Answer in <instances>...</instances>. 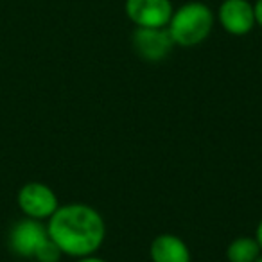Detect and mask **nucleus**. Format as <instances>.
<instances>
[{"label":"nucleus","mask_w":262,"mask_h":262,"mask_svg":"<svg viewBox=\"0 0 262 262\" xmlns=\"http://www.w3.org/2000/svg\"><path fill=\"white\" fill-rule=\"evenodd\" d=\"M49 239L47 225L38 219L24 217L11 226L8 235V246L15 255L24 258H34L40 246Z\"/></svg>","instance_id":"obj_4"},{"label":"nucleus","mask_w":262,"mask_h":262,"mask_svg":"<svg viewBox=\"0 0 262 262\" xmlns=\"http://www.w3.org/2000/svg\"><path fill=\"white\" fill-rule=\"evenodd\" d=\"M253 11H255V22H257L258 27H262V0H255Z\"/></svg>","instance_id":"obj_11"},{"label":"nucleus","mask_w":262,"mask_h":262,"mask_svg":"<svg viewBox=\"0 0 262 262\" xmlns=\"http://www.w3.org/2000/svg\"><path fill=\"white\" fill-rule=\"evenodd\" d=\"M131 45L144 61L158 63L171 54L174 41L167 27H135L131 34Z\"/></svg>","instance_id":"obj_5"},{"label":"nucleus","mask_w":262,"mask_h":262,"mask_svg":"<svg viewBox=\"0 0 262 262\" xmlns=\"http://www.w3.org/2000/svg\"><path fill=\"white\" fill-rule=\"evenodd\" d=\"M49 237L69 257H88L102 246L106 223L94 207L84 203L59 205L49 217Z\"/></svg>","instance_id":"obj_1"},{"label":"nucleus","mask_w":262,"mask_h":262,"mask_svg":"<svg viewBox=\"0 0 262 262\" xmlns=\"http://www.w3.org/2000/svg\"><path fill=\"white\" fill-rule=\"evenodd\" d=\"M255 239H257L258 246H260V250H262V219L258 221L257 230H255Z\"/></svg>","instance_id":"obj_12"},{"label":"nucleus","mask_w":262,"mask_h":262,"mask_svg":"<svg viewBox=\"0 0 262 262\" xmlns=\"http://www.w3.org/2000/svg\"><path fill=\"white\" fill-rule=\"evenodd\" d=\"M124 11L135 27H167L174 8L171 0H126Z\"/></svg>","instance_id":"obj_6"},{"label":"nucleus","mask_w":262,"mask_h":262,"mask_svg":"<svg viewBox=\"0 0 262 262\" xmlns=\"http://www.w3.org/2000/svg\"><path fill=\"white\" fill-rule=\"evenodd\" d=\"M16 203L26 217L43 221L49 219L59 207L56 192L41 182H29L18 190Z\"/></svg>","instance_id":"obj_3"},{"label":"nucleus","mask_w":262,"mask_h":262,"mask_svg":"<svg viewBox=\"0 0 262 262\" xmlns=\"http://www.w3.org/2000/svg\"><path fill=\"white\" fill-rule=\"evenodd\" d=\"M77 262H106V260H102V258L95 257V255H88V257H81V258H77Z\"/></svg>","instance_id":"obj_13"},{"label":"nucleus","mask_w":262,"mask_h":262,"mask_svg":"<svg viewBox=\"0 0 262 262\" xmlns=\"http://www.w3.org/2000/svg\"><path fill=\"white\" fill-rule=\"evenodd\" d=\"M215 16L212 9L203 2H187L174 9L167 24L174 45L180 47H196L210 36L214 29Z\"/></svg>","instance_id":"obj_2"},{"label":"nucleus","mask_w":262,"mask_h":262,"mask_svg":"<svg viewBox=\"0 0 262 262\" xmlns=\"http://www.w3.org/2000/svg\"><path fill=\"white\" fill-rule=\"evenodd\" d=\"M63 257V251L59 250V246L54 243V241L49 237L43 244L40 246V250L34 255V260L38 262H59Z\"/></svg>","instance_id":"obj_10"},{"label":"nucleus","mask_w":262,"mask_h":262,"mask_svg":"<svg viewBox=\"0 0 262 262\" xmlns=\"http://www.w3.org/2000/svg\"><path fill=\"white\" fill-rule=\"evenodd\" d=\"M260 246L255 237H239L226 248L228 262H255L260 257Z\"/></svg>","instance_id":"obj_9"},{"label":"nucleus","mask_w":262,"mask_h":262,"mask_svg":"<svg viewBox=\"0 0 262 262\" xmlns=\"http://www.w3.org/2000/svg\"><path fill=\"white\" fill-rule=\"evenodd\" d=\"M153 262H190V250L178 235L162 233L153 239L149 246Z\"/></svg>","instance_id":"obj_8"},{"label":"nucleus","mask_w":262,"mask_h":262,"mask_svg":"<svg viewBox=\"0 0 262 262\" xmlns=\"http://www.w3.org/2000/svg\"><path fill=\"white\" fill-rule=\"evenodd\" d=\"M255 262H262V255H260V257H258V258H257V260H255Z\"/></svg>","instance_id":"obj_14"},{"label":"nucleus","mask_w":262,"mask_h":262,"mask_svg":"<svg viewBox=\"0 0 262 262\" xmlns=\"http://www.w3.org/2000/svg\"><path fill=\"white\" fill-rule=\"evenodd\" d=\"M221 27L232 36H244L253 31L255 22L253 4L250 0H223L217 9Z\"/></svg>","instance_id":"obj_7"}]
</instances>
